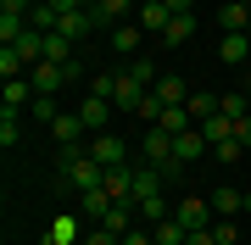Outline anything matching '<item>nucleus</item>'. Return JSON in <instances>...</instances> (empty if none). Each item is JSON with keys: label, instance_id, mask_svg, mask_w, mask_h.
<instances>
[{"label": "nucleus", "instance_id": "obj_1", "mask_svg": "<svg viewBox=\"0 0 251 245\" xmlns=\"http://www.w3.org/2000/svg\"><path fill=\"white\" fill-rule=\"evenodd\" d=\"M206 151H212V145H206L201 128H184V134H173V173H184L190 162H201ZM173 173H168V178H173Z\"/></svg>", "mask_w": 251, "mask_h": 245}, {"label": "nucleus", "instance_id": "obj_2", "mask_svg": "<svg viewBox=\"0 0 251 245\" xmlns=\"http://www.w3.org/2000/svg\"><path fill=\"white\" fill-rule=\"evenodd\" d=\"M145 95H151V84H145V78H134V73H128V67H123V73H117V95H112V106H117V111H128V117H134Z\"/></svg>", "mask_w": 251, "mask_h": 245}, {"label": "nucleus", "instance_id": "obj_3", "mask_svg": "<svg viewBox=\"0 0 251 245\" xmlns=\"http://www.w3.org/2000/svg\"><path fill=\"white\" fill-rule=\"evenodd\" d=\"M145 167L173 173V134L168 128H145Z\"/></svg>", "mask_w": 251, "mask_h": 245}, {"label": "nucleus", "instance_id": "obj_4", "mask_svg": "<svg viewBox=\"0 0 251 245\" xmlns=\"http://www.w3.org/2000/svg\"><path fill=\"white\" fill-rule=\"evenodd\" d=\"M173 218H179V228L190 234V228H212V218H218V212H212V200H196V195H184L179 206H173Z\"/></svg>", "mask_w": 251, "mask_h": 245}, {"label": "nucleus", "instance_id": "obj_5", "mask_svg": "<svg viewBox=\"0 0 251 245\" xmlns=\"http://www.w3.org/2000/svg\"><path fill=\"white\" fill-rule=\"evenodd\" d=\"M84 151H90L100 167H123V162H128V145H123L117 134H90V145H84Z\"/></svg>", "mask_w": 251, "mask_h": 245}, {"label": "nucleus", "instance_id": "obj_6", "mask_svg": "<svg viewBox=\"0 0 251 245\" xmlns=\"http://www.w3.org/2000/svg\"><path fill=\"white\" fill-rule=\"evenodd\" d=\"M173 17H179V11H173L168 0H140V28H145V34H156V39H162Z\"/></svg>", "mask_w": 251, "mask_h": 245}, {"label": "nucleus", "instance_id": "obj_7", "mask_svg": "<svg viewBox=\"0 0 251 245\" xmlns=\"http://www.w3.org/2000/svg\"><path fill=\"white\" fill-rule=\"evenodd\" d=\"M100 17H95V6H84V11H62L56 17V34H67V39H84V34H95Z\"/></svg>", "mask_w": 251, "mask_h": 245}, {"label": "nucleus", "instance_id": "obj_8", "mask_svg": "<svg viewBox=\"0 0 251 245\" xmlns=\"http://www.w3.org/2000/svg\"><path fill=\"white\" fill-rule=\"evenodd\" d=\"M112 100H100V95H84V106H78V117H84V128L90 134H106V123H112Z\"/></svg>", "mask_w": 251, "mask_h": 245}, {"label": "nucleus", "instance_id": "obj_9", "mask_svg": "<svg viewBox=\"0 0 251 245\" xmlns=\"http://www.w3.org/2000/svg\"><path fill=\"white\" fill-rule=\"evenodd\" d=\"M151 95L162 100V106H184V100H190V84H184L179 73H162V78L151 84Z\"/></svg>", "mask_w": 251, "mask_h": 245}, {"label": "nucleus", "instance_id": "obj_10", "mask_svg": "<svg viewBox=\"0 0 251 245\" xmlns=\"http://www.w3.org/2000/svg\"><path fill=\"white\" fill-rule=\"evenodd\" d=\"M218 56H224V62L234 67V73H240V67L251 62V34H224V45H218Z\"/></svg>", "mask_w": 251, "mask_h": 245}, {"label": "nucleus", "instance_id": "obj_11", "mask_svg": "<svg viewBox=\"0 0 251 245\" xmlns=\"http://www.w3.org/2000/svg\"><path fill=\"white\" fill-rule=\"evenodd\" d=\"M50 134H56V145H78L90 128H84V117H78V111H62V117L50 123Z\"/></svg>", "mask_w": 251, "mask_h": 245}, {"label": "nucleus", "instance_id": "obj_12", "mask_svg": "<svg viewBox=\"0 0 251 245\" xmlns=\"http://www.w3.org/2000/svg\"><path fill=\"white\" fill-rule=\"evenodd\" d=\"M206 200H212V212H218V218H234V212H246V195L234 190V184H218Z\"/></svg>", "mask_w": 251, "mask_h": 245}, {"label": "nucleus", "instance_id": "obj_13", "mask_svg": "<svg viewBox=\"0 0 251 245\" xmlns=\"http://www.w3.org/2000/svg\"><path fill=\"white\" fill-rule=\"evenodd\" d=\"M218 22H224V34H246L251 28V0H229V6L218 11Z\"/></svg>", "mask_w": 251, "mask_h": 245}, {"label": "nucleus", "instance_id": "obj_14", "mask_svg": "<svg viewBox=\"0 0 251 245\" xmlns=\"http://www.w3.org/2000/svg\"><path fill=\"white\" fill-rule=\"evenodd\" d=\"M106 195L112 200H134V167H106Z\"/></svg>", "mask_w": 251, "mask_h": 245}, {"label": "nucleus", "instance_id": "obj_15", "mask_svg": "<svg viewBox=\"0 0 251 245\" xmlns=\"http://www.w3.org/2000/svg\"><path fill=\"white\" fill-rule=\"evenodd\" d=\"M162 184H168V173H162V167H134V200L162 195Z\"/></svg>", "mask_w": 251, "mask_h": 245}, {"label": "nucleus", "instance_id": "obj_16", "mask_svg": "<svg viewBox=\"0 0 251 245\" xmlns=\"http://www.w3.org/2000/svg\"><path fill=\"white\" fill-rule=\"evenodd\" d=\"M78 212H84L90 223H100V218H106V212H112V195H106V184H100V190H84V195H78Z\"/></svg>", "mask_w": 251, "mask_h": 245}, {"label": "nucleus", "instance_id": "obj_17", "mask_svg": "<svg viewBox=\"0 0 251 245\" xmlns=\"http://www.w3.org/2000/svg\"><path fill=\"white\" fill-rule=\"evenodd\" d=\"M128 11H134V0H95V17H100V28L128 22Z\"/></svg>", "mask_w": 251, "mask_h": 245}, {"label": "nucleus", "instance_id": "obj_18", "mask_svg": "<svg viewBox=\"0 0 251 245\" xmlns=\"http://www.w3.org/2000/svg\"><path fill=\"white\" fill-rule=\"evenodd\" d=\"M106 34H112V45L123 56H140V34H145L140 22H117V28H106Z\"/></svg>", "mask_w": 251, "mask_h": 245}, {"label": "nucleus", "instance_id": "obj_19", "mask_svg": "<svg viewBox=\"0 0 251 245\" xmlns=\"http://www.w3.org/2000/svg\"><path fill=\"white\" fill-rule=\"evenodd\" d=\"M0 100H6V111L34 106V84H28V78H6V95H0Z\"/></svg>", "mask_w": 251, "mask_h": 245}, {"label": "nucleus", "instance_id": "obj_20", "mask_svg": "<svg viewBox=\"0 0 251 245\" xmlns=\"http://www.w3.org/2000/svg\"><path fill=\"white\" fill-rule=\"evenodd\" d=\"M190 34H196V11H179V17L168 22V34H162V45H173V50H179Z\"/></svg>", "mask_w": 251, "mask_h": 245}, {"label": "nucleus", "instance_id": "obj_21", "mask_svg": "<svg viewBox=\"0 0 251 245\" xmlns=\"http://www.w3.org/2000/svg\"><path fill=\"white\" fill-rule=\"evenodd\" d=\"M201 134H206V145H224V139H234V117H224V111H218V117H206V123H196Z\"/></svg>", "mask_w": 251, "mask_h": 245}, {"label": "nucleus", "instance_id": "obj_22", "mask_svg": "<svg viewBox=\"0 0 251 245\" xmlns=\"http://www.w3.org/2000/svg\"><path fill=\"white\" fill-rule=\"evenodd\" d=\"M162 218H173V206H168V195H151V200H140V228H156Z\"/></svg>", "mask_w": 251, "mask_h": 245}, {"label": "nucleus", "instance_id": "obj_23", "mask_svg": "<svg viewBox=\"0 0 251 245\" xmlns=\"http://www.w3.org/2000/svg\"><path fill=\"white\" fill-rule=\"evenodd\" d=\"M218 106H224V117H234V123H240V117H251V95H246V89L218 95Z\"/></svg>", "mask_w": 251, "mask_h": 245}, {"label": "nucleus", "instance_id": "obj_24", "mask_svg": "<svg viewBox=\"0 0 251 245\" xmlns=\"http://www.w3.org/2000/svg\"><path fill=\"white\" fill-rule=\"evenodd\" d=\"M45 62H56V67L73 62V39L67 34H45Z\"/></svg>", "mask_w": 251, "mask_h": 245}, {"label": "nucleus", "instance_id": "obj_25", "mask_svg": "<svg viewBox=\"0 0 251 245\" xmlns=\"http://www.w3.org/2000/svg\"><path fill=\"white\" fill-rule=\"evenodd\" d=\"M156 128H168V134H184V128H196V117H190V106H168Z\"/></svg>", "mask_w": 251, "mask_h": 245}, {"label": "nucleus", "instance_id": "obj_26", "mask_svg": "<svg viewBox=\"0 0 251 245\" xmlns=\"http://www.w3.org/2000/svg\"><path fill=\"white\" fill-rule=\"evenodd\" d=\"M73 240H78V223H73V218H56L45 228V245H73Z\"/></svg>", "mask_w": 251, "mask_h": 245}, {"label": "nucleus", "instance_id": "obj_27", "mask_svg": "<svg viewBox=\"0 0 251 245\" xmlns=\"http://www.w3.org/2000/svg\"><path fill=\"white\" fill-rule=\"evenodd\" d=\"M184 106H190V117H196V123H206V117H218V111H224V106H218V95H190Z\"/></svg>", "mask_w": 251, "mask_h": 245}, {"label": "nucleus", "instance_id": "obj_28", "mask_svg": "<svg viewBox=\"0 0 251 245\" xmlns=\"http://www.w3.org/2000/svg\"><path fill=\"white\" fill-rule=\"evenodd\" d=\"M151 234H156V245H184V228H179V218H162V223L151 228Z\"/></svg>", "mask_w": 251, "mask_h": 245}, {"label": "nucleus", "instance_id": "obj_29", "mask_svg": "<svg viewBox=\"0 0 251 245\" xmlns=\"http://www.w3.org/2000/svg\"><path fill=\"white\" fill-rule=\"evenodd\" d=\"M162 111H168V106H162V100H156V95H145V100H140V111H134V117H140L145 128H156V123H162Z\"/></svg>", "mask_w": 251, "mask_h": 245}, {"label": "nucleus", "instance_id": "obj_30", "mask_svg": "<svg viewBox=\"0 0 251 245\" xmlns=\"http://www.w3.org/2000/svg\"><path fill=\"white\" fill-rule=\"evenodd\" d=\"M212 234H218V245H240V223L234 218H212Z\"/></svg>", "mask_w": 251, "mask_h": 245}, {"label": "nucleus", "instance_id": "obj_31", "mask_svg": "<svg viewBox=\"0 0 251 245\" xmlns=\"http://www.w3.org/2000/svg\"><path fill=\"white\" fill-rule=\"evenodd\" d=\"M17 134H23V123H17V111H0V145H17Z\"/></svg>", "mask_w": 251, "mask_h": 245}, {"label": "nucleus", "instance_id": "obj_32", "mask_svg": "<svg viewBox=\"0 0 251 245\" xmlns=\"http://www.w3.org/2000/svg\"><path fill=\"white\" fill-rule=\"evenodd\" d=\"M28 111H34L39 123H56V117H62V111H56V95H34V106H28Z\"/></svg>", "mask_w": 251, "mask_h": 245}, {"label": "nucleus", "instance_id": "obj_33", "mask_svg": "<svg viewBox=\"0 0 251 245\" xmlns=\"http://www.w3.org/2000/svg\"><path fill=\"white\" fill-rule=\"evenodd\" d=\"M212 156H218V162H229V167H234V162H240V156H251V151L240 145V139H224V145H212Z\"/></svg>", "mask_w": 251, "mask_h": 245}, {"label": "nucleus", "instance_id": "obj_34", "mask_svg": "<svg viewBox=\"0 0 251 245\" xmlns=\"http://www.w3.org/2000/svg\"><path fill=\"white\" fill-rule=\"evenodd\" d=\"M90 95L112 100V95H117V73H100V78H90Z\"/></svg>", "mask_w": 251, "mask_h": 245}, {"label": "nucleus", "instance_id": "obj_35", "mask_svg": "<svg viewBox=\"0 0 251 245\" xmlns=\"http://www.w3.org/2000/svg\"><path fill=\"white\" fill-rule=\"evenodd\" d=\"M28 6L34 0H0V17H28Z\"/></svg>", "mask_w": 251, "mask_h": 245}, {"label": "nucleus", "instance_id": "obj_36", "mask_svg": "<svg viewBox=\"0 0 251 245\" xmlns=\"http://www.w3.org/2000/svg\"><path fill=\"white\" fill-rule=\"evenodd\" d=\"M184 245H218V234H212V228H190Z\"/></svg>", "mask_w": 251, "mask_h": 245}, {"label": "nucleus", "instance_id": "obj_37", "mask_svg": "<svg viewBox=\"0 0 251 245\" xmlns=\"http://www.w3.org/2000/svg\"><path fill=\"white\" fill-rule=\"evenodd\" d=\"M123 245H156V234H151V228H128Z\"/></svg>", "mask_w": 251, "mask_h": 245}, {"label": "nucleus", "instance_id": "obj_38", "mask_svg": "<svg viewBox=\"0 0 251 245\" xmlns=\"http://www.w3.org/2000/svg\"><path fill=\"white\" fill-rule=\"evenodd\" d=\"M234 139H240V145L251 151V117H240V123H234Z\"/></svg>", "mask_w": 251, "mask_h": 245}, {"label": "nucleus", "instance_id": "obj_39", "mask_svg": "<svg viewBox=\"0 0 251 245\" xmlns=\"http://www.w3.org/2000/svg\"><path fill=\"white\" fill-rule=\"evenodd\" d=\"M56 11H84V6H95V0H50Z\"/></svg>", "mask_w": 251, "mask_h": 245}, {"label": "nucleus", "instance_id": "obj_40", "mask_svg": "<svg viewBox=\"0 0 251 245\" xmlns=\"http://www.w3.org/2000/svg\"><path fill=\"white\" fill-rule=\"evenodd\" d=\"M240 89H246V95H251V62H246V67H240Z\"/></svg>", "mask_w": 251, "mask_h": 245}, {"label": "nucleus", "instance_id": "obj_41", "mask_svg": "<svg viewBox=\"0 0 251 245\" xmlns=\"http://www.w3.org/2000/svg\"><path fill=\"white\" fill-rule=\"evenodd\" d=\"M168 6H173V11H190V0H168Z\"/></svg>", "mask_w": 251, "mask_h": 245}, {"label": "nucleus", "instance_id": "obj_42", "mask_svg": "<svg viewBox=\"0 0 251 245\" xmlns=\"http://www.w3.org/2000/svg\"><path fill=\"white\" fill-rule=\"evenodd\" d=\"M246 34H251V28H246Z\"/></svg>", "mask_w": 251, "mask_h": 245}]
</instances>
